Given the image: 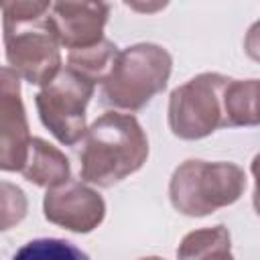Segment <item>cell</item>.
<instances>
[{
  "label": "cell",
  "instance_id": "cell-18",
  "mask_svg": "<svg viewBox=\"0 0 260 260\" xmlns=\"http://www.w3.org/2000/svg\"><path fill=\"white\" fill-rule=\"evenodd\" d=\"M203 260H236V258L232 256V252H230V250H219V252L209 254V256H207V258H203Z\"/></svg>",
  "mask_w": 260,
  "mask_h": 260
},
{
  "label": "cell",
  "instance_id": "cell-17",
  "mask_svg": "<svg viewBox=\"0 0 260 260\" xmlns=\"http://www.w3.org/2000/svg\"><path fill=\"white\" fill-rule=\"evenodd\" d=\"M250 171H252V177H254V193H252V203H254L256 215L260 217V152H258V154L252 158Z\"/></svg>",
  "mask_w": 260,
  "mask_h": 260
},
{
  "label": "cell",
  "instance_id": "cell-7",
  "mask_svg": "<svg viewBox=\"0 0 260 260\" xmlns=\"http://www.w3.org/2000/svg\"><path fill=\"white\" fill-rule=\"evenodd\" d=\"M43 213L47 221L63 230L89 234L104 221L106 201L93 187L81 181H67L45 193Z\"/></svg>",
  "mask_w": 260,
  "mask_h": 260
},
{
  "label": "cell",
  "instance_id": "cell-8",
  "mask_svg": "<svg viewBox=\"0 0 260 260\" xmlns=\"http://www.w3.org/2000/svg\"><path fill=\"white\" fill-rule=\"evenodd\" d=\"M28 120L20 98V77L8 65L0 71V169L22 171L30 146Z\"/></svg>",
  "mask_w": 260,
  "mask_h": 260
},
{
  "label": "cell",
  "instance_id": "cell-12",
  "mask_svg": "<svg viewBox=\"0 0 260 260\" xmlns=\"http://www.w3.org/2000/svg\"><path fill=\"white\" fill-rule=\"evenodd\" d=\"M118 47L110 39H102L95 45L83 47V49H73L67 53V67L75 69L83 77L91 79L93 83H104L108 73L114 67V61L118 57Z\"/></svg>",
  "mask_w": 260,
  "mask_h": 260
},
{
  "label": "cell",
  "instance_id": "cell-19",
  "mask_svg": "<svg viewBox=\"0 0 260 260\" xmlns=\"http://www.w3.org/2000/svg\"><path fill=\"white\" fill-rule=\"evenodd\" d=\"M138 260H165V258H160V256H142Z\"/></svg>",
  "mask_w": 260,
  "mask_h": 260
},
{
  "label": "cell",
  "instance_id": "cell-9",
  "mask_svg": "<svg viewBox=\"0 0 260 260\" xmlns=\"http://www.w3.org/2000/svg\"><path fill=\"white\" fill-rule=\"evenodd\" d=\"M110 16V4L106 2H53L49 22L61 43V47L73 51L95 45L104 39V26Z\"/></svg>",
  "mask_w": 260,
  "mask_h": 260
},
{
  "label": "cell",
  "instance_id": "cell-14",
  "mask_svg": "<svg viewBox=\"0 0 260 260\" xmlns=\"http://www.w3.org/2000/svg\"><path fill=\"white\" fill-rule=\"evenodd\" d=\"M12 260H89V256L61 238H37L16 250Z\"/></svg>",
  "mask_w": 260,
  "mask_h": 260
},
{
  "label": "cell",
  "instance_id": "cell-5",
  "mask_svg": "<svg viewBox=\"0 0 260 260\" xmlns=\"http://www.w3.org/2000/svg\"><path fill=\"white\" fill-rule=\"evenodd\" d=\"M228 83V75L207 71L175 87L167 110L171 132L181 140H201L221 128Z\"/></svg>",
  "mask_w": 260,
  "mask_h": 260
},
{
  "label": "cell",
  "instance_id": "cell-6",
  "mask_svg": "<svg viewBox=\"0 0 260 260\" xmlns=\"http://www.w3.org/2000/svg\"><path fill=\"white\" fill-rule=\"evenodd\" d=\"M95 83L71 67H63L53 81L35 95L43 126L65 146L77 144L87 134L85 110L93 98Z\"/></svg>",
  "mask_w": 260,
  "mask_h": 260
},
{
  "label": "cell",
  "instance_id": "cell-15",
  "mask_svg": "<svg viewBox=\"0 0 260 260\" xmlns=\"http://www.w3.org/2000/svg\"><path fill=\"white\" fill-rule=\"evenodd\" d=\"M28 203L20 187L2 181V230H10L14 223H20L26 215Z\"/></svg>",
  "mask_w": 260,
  "mask_h": 260
},
{
  "label": "cell",
  "instance_id": "cell-4",
  "mask_svg": "<svg viewBox=\"0 0 260 260\" xmlns=\"http://www.w3.org/2000/svg\"><path fill=\"white\" fill-rule=\"evenodd\" d=\"M171 71L173 57L162 45L136 43L126 47L102 83V100L116 110L138 112L167 87Z\"/></svg>",
  "mask_w": 260,
  "mask_h": 260
},
{
  "label": "cell",
  "instance_id": "cell-16",
  "mask_svg": "<svg viewBox=\"0 0 260 260\" xmlns=\"http://www.w3.org/2000/svg\"><path fill=\"white\" fill-rule=\"evenodd\" d=\"M244 51H246V55H248L252 61L260 63V20H256V22L248 28L246 39H244Z\"/></svg>",
  "mask_w": 260,
  "mask_h": 260
},
{
  "label": "cell",
  "instance_id": "cell-3",
  "mask_svg": "<svg viewBox=\"0 0 260 260\" xmlns=\"http://www.w3.org/2000/svg\"><path fill=\"white\" fill-rule=\"evenodd\" d=\"M246 189V173L236 162L183 160L171 175L169 199L175 211L187 217H205L236 203Z\"/></svg>",
  "mask_w": 260,
  "mask_h": 260
},
{
  "label": "cell",
  "instance_id": "cell-2",
  "mask_svg": "<svg viewBox=\"0 0 260 260\" xmlns=\"http://www.w3.org/2000/svg\"><path fill=\"white\" fill-rule=\"evenodd\" d=\"M148 136L132 114L104 112L87 128L79 154V175L85 183L102 189L122 183L144 167Z\"/></svg>",
  "mask_w": 260,
  "mask_h": 260
},
{
  "label": "cell",
  "instance_id": "cell-11",
  "mask_svg": "<svg viewBox=\"0 0 260 260\" xmlns=\"http://www.w3.org/2000/svg\"><path fill=\"white\" fill-rule=\"evenodd\" d=\"M223 126H260V79H230L223 91Z\"/></svg>",
  "mask_w": 260,
  "mask_h": 260
},
{
  "label": "cell",
  "instance_id": "cell-10",
  "mask_svg": "<svg viewBox=\"0 0 260 260\" xmlns=\"http://www.w3.org/2000/svg\"><path fill=\"white\" fill-rule=\"evenodd\" d=\"M20 173L26 181H30L37 187H45L47 191L71 181L69 158L57 146L39 136L30 140L28 156Z\"/></svg>",
  "mask_w": 260,
  "mask_h": 260
},
{
  "label": "cell",
  "instance_id": "cell-1",
  "mask_svg": "<svg viewBox=\"0 0 260 260\" xmlns=\"http://www.w3.org/2000/svg\"><path fill=\"white\" fill-rule=\"evenodd\" d=\"M53 2L2 0L4 53L8 67L32 85H47L63 69L61 43L49 22Z\"/></svg>",
  "mask_w": 260,
  "mask_h": 260
},
{
  "label": "cell",
  "instance_id": "cell-13",
  "mask_svg": "<svg viewBox=\"0 0 260 260\" xmlns=\"http://www.w3.org/2000/svg\"><path fill=\"white\" fill-rule=\"evenodd\" d=\"M230 246H232V236L228 228L219 223L213 228L189 232L177 248V258L179 260H203L213 252L230 250Z\"/></svg>",
  "mask_w": 260,
  "mask_h": 260
}]
</instances>
